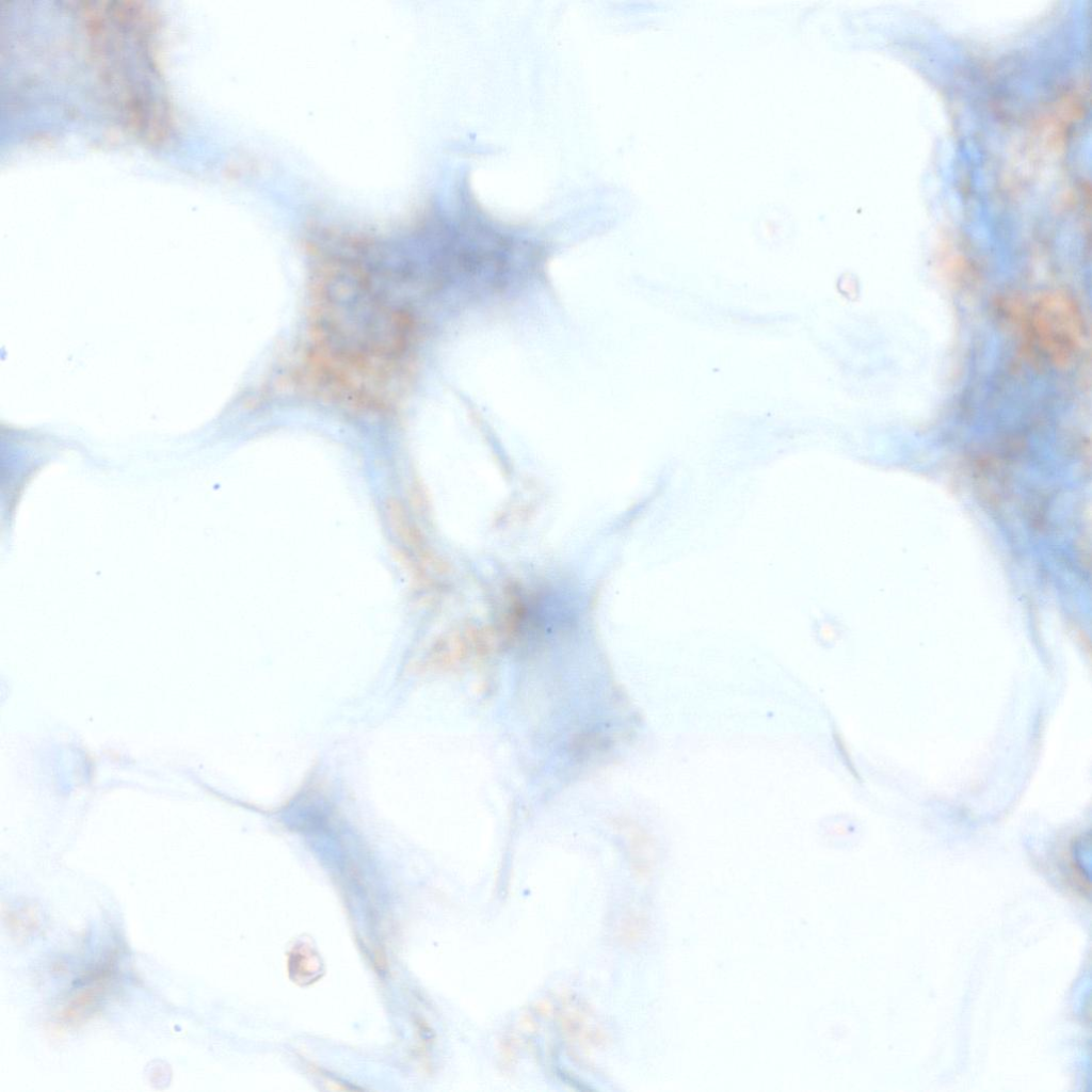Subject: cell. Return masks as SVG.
I'll return each mask as SVG.
<instances>
[{
	"instance_id": "obj_2",
	"label": "cell",
	"mask_w": 1092,
	"mask_h": 1092,
	"mask_svg": "<svg viewBox=\"0 0 1092 1092\" xmlns=\"http://www.w3.org/2000/svg\"><path fill=\"white\" fill-rule=\"evenodd\" d=\"M1029 331L1033 342L1056 362L1069 360L1081 340V320L1067 299L1049 295L1040 299L1031 309Z\"/></svg>"
},
{
	"instance_id": "obj_1",
	"label": "cell",
	"mask_w": 1092,
	"mask_h": 1092,
	"mask_svg": "<svg viewBox=\"0 0 1092 1092\" xmlns=\"http://www.w3.org/2000/svg\"><path fill=\"white\" fill-rule=\"evenodd\" d=\"M80 11L99 77L124 121L146 141H163L172 118L155 62L154 15L127 1L90 3Z\"/></svg>"
},
{
	"instance_id": "obj_3",
	"label": "cell",
	"mask_w": 1092,
	"mask_h": 1092,
	"mask_svg": "<svg viewBox=\"0 0 1092 1092\" xmlns=\"http://www.w3.org/2000/svg\"><path fill=\"white\" fill-rule=\"evenodd\" d=\"M386 515L398 539L406 547L404 550L423 558L427 551L422 534L403 503L396 498H389L386 501Z\"/></svg>"
}]
</instances>
